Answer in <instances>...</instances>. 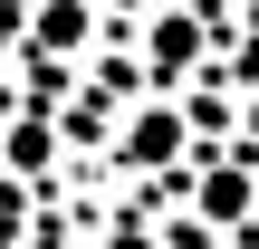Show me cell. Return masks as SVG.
I'll return each mask as SVG.
<instances>
[{"label":"cell","mask_w":259,"mask_h":249,"mask_svg":"<svg viewBox=\"0 0 259 249\" xmlns=\"http://www.w3.org/2000/svg\"><path fill=\"white\" fill-rule=\"evenodd\" d=\"M250 249H259V240H250Z\"/></svg>","instance_id":"5"},{"label":"cell","mask_w":259,"mask_h":249,"mask_svg":"<svg viewBox=\"0 0 259 249\" xmlns=\"http://www.w3.org/2000/svg\"><path fill=\"white\" fill-rule=\"evenodd\" d=\"M106 249H154V240H144V230H115V240H106Z\"/></svg>","instance_id":"4"},{"label":"cell","mask_w":259,"mask_h":249,"mask_svg":"<svg viewBox=\"0 0 259 249\" xmlns=\"http://www.w3.org/2000/svg\"><path fill=\"white\" fill-rule=\"evenodd\" d=\"M144 58H154V77H183V67L202 58V29H192V10H163V19L144 29Z\"/></svg>","instance_id":"1"},{"label":"cell","mask_w":259,"mask_h":249,"mask_svg":"<svg viewBox=\"0 0 259 249\" xmlns=\"http://www.w3.org/2000/svg\"><path fill=\"white\" fill-rule=\"evenodd\" d=\"M240 211H250V173L211 163V173H202V221H240Z\"/></svg>","instance_id":"3"},{"label":"cell","mask_w":259,"mask_h":249,"mask_svg":"<svg viewBox=\"0 0 259 249\" xmlns=\"http://www.w3.org/2000/svg\"><path fill=\"white\" fill-rule=\"evenodd\" d=\"M87 29H96L87 0H29V38L38 48H87Z\"/></svg>","instance_id":"2"}]
</instances>
